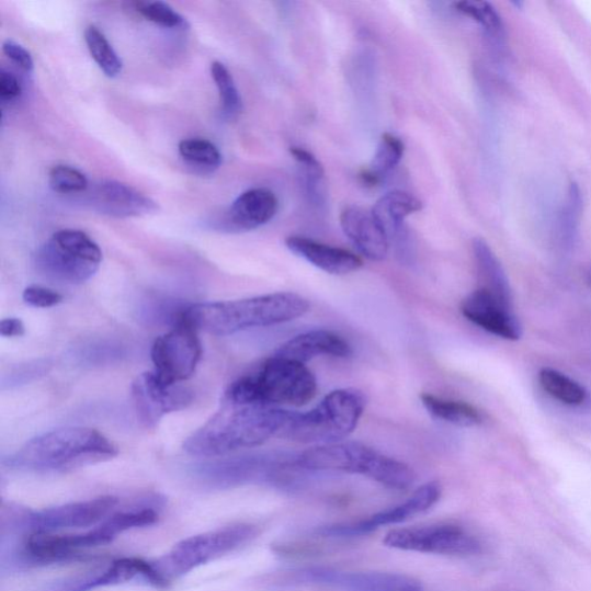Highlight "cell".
Wrapping results in <instances>:
<instances>
[{"instance_id": "2e32d148", "label": "cell", "mask_w": 591, "mask_h": 591, "mask_svg": "<svg viewBox=\"0 0 591 591\" xmlns=\"http://www.w3.org/2000/svg\"><path fill=\"white\" fill-rule=\"evenodd\" d=\"M279 211V201L269 189H252L240 194L223 217V229L243 232L265 226Z\"/></svg>"}, {"instance_id": "603a6c76", "label": "cell", "mask_w": 591, "mask_h": 591, "mask_svg": "<svg viewBox=\"0 0 591 591\" xmlns=\"http://www.w3.org/2000/svg\"><path fill=\"white\" fill-rule=\"evenodd\" d=\"M422 209L423 203L419 198L408 192L397 190L382 196L372 212L389 239L393 236L402 239L406 218Z\"/></svg>"}, {"instance_id": "d4e9b609", "label": "cell", "mask_w": 591, "mask_h": 591, "mask_svg": "<svg viewBox=\"0 0 591 591\" xmlns=\"http://www.w3.org/2000/svg\"><path fill=\"white\" fill-rule=\"evenodd\" d=\"M420 398L436 420L463 428L478 427L485 422L484 413L467 402L437 398L430 393H423Z\"/></svg>"}, {"instance_id": "8992f818", "label": "cell", "mask_w": 591, "mask_h": 591, "mask_svg": "<svg viewBox=\"0 0 591 591\" xmlns=\"http://www.w3.org/2000/svg\"><path fill=\"white\" fill-rule=\"evenodd\" d=\"M366 398L360 389L341 388L328 394L308 412H295L280 436L302 444L330 445L352 434L364 413Z\"/></svg>"}, {"instance_id": "e575fe53", "label": "cell", "mask_w": 591, "mask_h": 591, "mask_svg": "<svg viewBox=\"0 0 591 591\" xmlns=\"http://www.w3.org/2000/svg\"><path fill=\"white\" fill-rule=\"evenodd\" d=\"M211 73L218 93H220L224 113L228 117H236L242 112V99H240L232 76L220 61H214L212 64Z\"/></svg>"}, {"instance_id": "6da1fadb", "label": "cell", "mask_w": 591, "mask_h": 591, "mask_svg": "<svg viewBox=\"0 0 591 591\" xmlns=\"http://www.w3.org/2000/svg\"><path fill=\"white\" fill-rule=\"evenodd\" d=\"M294 413L279 407L224 400L221 408L187 437L183 448L192 456L216 457L258 447L280 435Z\"/></svg>"}, {"instance_id": "74e56055", "label": "cell", "mask_w": 591, "mask_h": 591, "mask_svg": "<svg viewBox=\"0 0 591 591\" xmlns=\"http://www.w3.org/2000/svg\"><path fill=\"white\" fill-rule=\"evenodd\" d=\"M23 298L26 304L38 309H49L62 302V296L49 288L31 286L25 289Z\"/></svg>"}, {"instance_id": "7402d4cb", "label": "cell", "mask_w": 591, "mask_h": 591, "mask_svg": "<svg viewBox=\"0 0 591 591\" xmlns=\"http://www.w3.org/2000/svg\"><path fill=\"white\" fill-rule=\"evenodd\" d=\"M137 579H141L147 584L159 589L169 587L152 562L139 558H122L109 566L101 576L78 586L73 591H90L98 588L120 586Z\"/></svg>"}, {"instance_id": "d590c367", "label": "cell", "mask_w": 591, "mask_h": 591, "mask_svg": "<svg viewBox=\"0 0 591 591\" xmlns=\"http://www.w3.org/2000/svg\"><path fill=\"white\" fill-rule=\"evenodd\" d=\"M49 185L57 193H80L89 189V180L78 169L69 166H56L50 170Z\"/></svg>"}, {"instance_id": "5b68a950", "label": "cell", "mask_w": 591, "mask_h": 591, "mask_svg": "<svg viewBox=\"0 0 591 591\" xmlns=\"http://www.w3.org/2000/svg\"><path fill=\"white\" fill-rule=\"evenodd\" d=\"M293 466L310 471L357 474L396 490L409 489L414 481V474L408 465L375 448L354 442L310 448L295 456Z\"/></svg>"}, {"instance_id": "7a4b0ae2", "label": "cell", "mask_w": 591, "mask_h": 591, "mask_svg": "<svg viewBox=\"0 0 591 591\" xmlns=\"http://www.w3.org/2000/svg\"><path fill=\"white\" fill-rule=\"evenodd\" d=\"M310 310L308 299L295 293H275L251 298L191 305L179 317L195 330L216 337L231 336L288 322Z\"/></svg>"}, {"instance_id": "8d00e7d4", "label": "cell", "mask_w": 591, "mask_h": 591, "mask_svg": "<svg viewBox=\"0 0 591 591\" xmlns=\"http://www.w3.org/2000/svg\"><path fill=\"white\" fill-rule=\"evenodd\" d=\"M136 10L151 23L166 29H178L185 24L184 18L163 2H140L136 4Z\"/></svg>"}, {"instance_id": "9c48e42d", "label": "cell", "mask_w": 591, "mask_h": 591, "mask_svg": "<svg viewBox=\"0 0 591 591\" xmlns=\"http://www.w3.org/2000/svg\"><path fill=\"white\" fill-rule=\"evenodd\" d=\"M384 544L402 552L445 556H474L481 552L480 541L454 523L394 530L387 533Z\"/></svg>"}, {"instance_id": "83f0119b", "label": "cell", "mask_w": 591, "mask_h": 591, "mask_svg": "<svg viewBox=\"0 0 591 591\" xmlns=\"http://www.w3.org/2000/svg\"><path fill=\"white\" fill-rule=\"evenodd\" d=\"M538 380L543 389L550 397L567 406H581L587 400V390L582 385L561 372L544 367L541 370Z\"/></svg>"}, {"instance_id": "b9f144b4", "label": "cell", "mask_w": 591, "mask_h": 591, "mask_svg": "<svg viewBox=\"0 0 591 591\" xmlns=\"http://www.w3.org/2000/svg\"><path fill=\"white\" fill-rule=\"evenodd\" d=\"M587 276H588V282H589V284L591 286V269L588 271Z\"/></svg>"}, {"instance_id": "3957f363", "label": "cell", "mask_w": 591, "mask_h": 591, "mask_svg": "<svg viewBox=\"0 0 591 591\" xmlns=\"http://www.w3.org/2000/svg\"><path fill=\"white\" fill-rule=\"evenodd\" d=\"M117 455L118 447L98 430L71 427L34 437L9 458V466L67 473L109 462Z\"/></svg>"}, {"instance_id": "4dcf8cb0", "label": "cell", "mask_w": 591, "mask_h": 591, "mask_svg": "<svg viewBox=\"0 0 591 591\" xmlns=\"http://www.w3.org/2000/svg\"><path fill=\"white\" fill-rule=\"evenodd\" d=\"M84 39L104 75L109 78L117 77L122 72L123 62L103 33L95 26H90L84 32Z\"/></svg>"}, {"instance_id": "f546056e", "label": "cell", "mask_w": 591, "mask_h": 591, "mask_svg": "<svg viewBox=\"0 0 591 591\" xmlns=\"http://www.w3.org/2000/svg\"><path fill=\"white\" fill-rule=\"evenodd\" d=\"M291 155L300 169V178L306 194H308L310 200L316 204L321 203L325 196V171L321 163L312 155V152L300 147H292Z\"/></svg>"}, {"instance_id": "f1b7e54d", "label": "cell", "mask_w": 591, "mask_h": 591, "mask_svg": "<svg viewBox=\"0 0 591 591\" xmlns=\"http://www.w3.org/2000/svg\"><path fill=\"white\" fill-rule=\"evenodd\" d=\"M583 214V195L577 183L568 186L566 198L558 216V231L561 242L572 247L579 236Z\"/></svg>"}, {"instance_id": "60d3db41", "label": "cell", "mask_w": 591, "mask_h": 591, "mask_svg": "<svg viewBox=\"0 0 591 591\" xmlns=\"http://www.w3.org/2000/svg\"><path fill=\"white\" fill-rule=\"evenodd\" d=\"M0 336L3 338H20L25 336V325L18 318L3 319L0 322Z\"/></svg>"}, {"instance_id": "ac0fdd59", "label": "cell", "mask_w": 591, "mask_h": 591, "mask_svg": "<svg viewBox=\"0 0 591 591\" xmlns=\"http://www.w3.org/2000/svg\"><path fill=\"white\" fill-rule=\"evenodd\" d=\"M35 264L47 277L70 284L91 280L100 269V265L60 248L53 239L37 250Z\"/></svg>"}, {"instance_id": "52a82bcc", "label": "cell", "mask_w": 591, "mask_h": 591, "mask_svg": "<svg viewBox=\"0 0 591 591\" xmlns=\"http://www.w3.org/2000/svg\"><path fill=\"white\" fill-rule=\"evenodd\" d=\"M120 500L113 496L65 503V505L31 511L26 508L3 503L2 531L30 533L93 527L111 516Z\"/></svg>"}, {"instance_id": "4fadbf2b", "label": "cell", "mask_w": 591, "mask_h": 591, "mask_svg": "<svg viewBox=\"0 0 591 591\" xmlns=\"http://www.w3.org/2000/svg\"><path fill=\"white\" fill-rule=\"evenodd\" d=\"M133 400L140 423L155 429L164 416L191 406L194 394L181 384H163L155 372H145L133 384Z\"/></svg>"}, {"instance_id": "ffe728a7", "label": "cell", "mask_w": 591, "mask_h": 591, "mask_svg": "<svg viewBox=\"0 0 591 591\" xmlns=\"http://www.w3.org/2000/svg\"><path fill=\"white\" fill-rule=\"evenodd\" d=\"M286 246L293 253L328 274L345 275L363 266V260L357 254L310 238L291 236L286 239Z\"/></svg>"}, {"instance_id": "d6a6232c", "label": "cell", "mask_w": 591, "mask_h": 591, "mask_svg": "<svg viewBox=\"0 0 591 591\" xmlns=\"http://www.w3.org/2000/svg\"><path fill=\"white\" fill-rule=\"evenodd\" d=\"M179 150L183 160L196 168L214 171L223 163L220 150L206 139L183 140L180 143Z\"/></svg>"}, {"instance_id": "30bf717a", "label": "cell", "mask_w": 591, "mask_h": 591, "mask_svg": "<svg viewBox=\"0 0 591 591\" xmlns=\"http://www.w3.org/2000/svg\"><path fill=\"white\" fill-rule=\"evenodd\" d=\"M200 331L178 318L171 331L159 337L151 346L155 374L166 385L189 380L203 356Z\"/></svg>"}, {"instance_id": "277c9868", "label": "cell", "mask_w": 591, "mask_h": 591, "mask_svg": "<svg viewBox=\"0 0 591 591\" xmlns=\"http://www.w3.org/2000/svg\"><path fill=\"white\" fill-rule=\"evenodd\" d=\"M318 384L303 363L273 355L253 372L232 383L225 400L239 405L303 407L312 401Z\"/></svg>"}, {"instance_id": "cb8c5ba5", "label": "cell", "mask_w": 591, "mask_h": 591, "mask_svg": "<svg viewBox=\"0 0 591 591\" xmlns=\"http://www.w3.org/2000/svg\"><path fill=\"white\" fill-rule=\"evenodd\" d=\"M473 253L476 262L480 287L486 288L512 306V289L505 270L485 239L475 238Z\"/></svg>"}, {"instance_id": "ba28073f", "label": "cell", "mask_w": 591, "mask_h": 591, "mask_svg": "<svg viewBox=\"0 0 591 591\" xmlns=\"http://www.w3.org/2000/svg\"><path fill=\"white\" fill-rule=\"evenodd\" d=\"M258 529L253 524L237 523L220 530L187 537L156 562H152L162 579L170 584L194 569L221 558L255 538Z\"/></svg>"}, {"instance_id": "484cf974", "label": "cell", "mask_w": 591, "mask_h": 591, "mask_svg": "<svg viewBox=\"0 0 591 591\" xmlns=\"http://www.w3.org/2000/svg\"><path fill=\"white\" fill-rule=\"evenodd\" d=\"M159 521V512L152 508H135L126 511L114 512L103 522L98 524L100 532L111 543L120 535L138 529L149 527Z\"/></svg>"}, {"instance_id": "5bb4252c", "label": "cell", "mask_w": 591, "mask_h": 591, "mask_svg": "<svg viewBox=\"0 0 591 591\" xmlns=\"http://www.w3.org/2000/svg\"><path fill=\"white\" fill-rule=\"evenodd\" d=\"M463 315L487 332L509 341H518L523 334L519 318L512 306L503 303L486 288L479 287L462 304Z\"/></svg>"}, {"instance_id": "1f68e13d", "label": "cell", "mask_w": 591, "mask_h": 591, "mask_svg": "<svg viewBox=\"0 0 591 591\" xmlns=\"http://www.w3.org/2000/svg\"><path fill=\"white\" fill-rule=\"evenodd\" d=\"M454 9L484 27L490 35L502 39L505 37V26L495 7L488 2H475V0H464L453 4Z\"/></svg>"}, {"instance_id": "e0dca14e", "label": "cell", "mask_w": 591, "mask_h": 591, "mask_svg": "<svg viewBox=\"0 0 591 591\" xmlns=\"http://www.w3.org/2000/svg\"><path fill=\"white\" fill-rule=\"evenodd\" d=\"M94 207L115 217H138L159 212L155 201L134 187L115 181L100 183L93 194Z\"/></svg>"}, {"instance_id": "44dd1931", "label": "cell", "mask_w": 591, "mask_h": 591, "mask_svg": "<svg viewBox=\"0 0 591 591\" xmlns=\"http://www.w3.org/2000/svg\"><path fill=\"white\" fill-rule=\"evenodd\" d=\"M353 354L352 346L340 336L330 331H311L282 344L275 355L306 363L320 356L346 359Z\"/></svg>"}, {"instance_id": "7c38bea8", "label": "cell", "mask_w": 591, "mask_h": 591, "mask_svg": "<svg viewBox=\"0 0 591 591\" xmlns=\"http://www.w3.org/2000/svg\"><path fill=\"white\" fill-rule=\"evenodd\" d=\"M296 583L320 584L342 591H423L411 577L386 572H342L327 567H309L292 573Z\"/></svg>"}, {"instance_id": "f35d334b", "label": "cell", "mask_w": 591, "mask_h": 591, "mask_svg": "<svg viewBox=\"0 0 591 591\" xmlns=\"http://www.w3.org/2000/svg\"><path fill=\"white\" fill-rule=\"evenodd\" d=\"M3 52L20 69L26 72L34 70V60L32 55L13 41H7L3 45Z\"/></svg>"}, {"instance_id": "d6986e66", "label": "cell", "mask_w": 591, "mask_h": 591, "mask_svg": "<svg viewBox=\"0 0 591 591\" xmlns=\"http://www.w3.org/2000/svg\"><path fill=\"white\" fill-rule=\"evenodd\" d=\"M82 552L79 534L35 532L25 537L21 557L29 564L52 565L78 560L82 557Z\"/></svg>"}, {"instance_id": "9a60e30c", "label": "cell", "mask_w": 591, "mask_h": 591, "mask_svg": "<svg viewBox=\"0 0 591 591\" xmlns=\"http://www.w3.org/2000/svg\"><path fill=\"white\" fill-rule=\"evenodd\" d=\"M340 223L344 235L363 257L372 261L386 259L389 237L374 212L348 206L341 213Z\"/></svg>"}, {"instance_id": "4316f807", "label": "cell", "mask_w": 591, "mask_h": 591, "mask_svg": "<svg viewBox=\"0 0 591 591\" xmlns=\"http://www.w3.org/2000/svg\"><path fill=\"white\" fill-rule=\"evenodd\" d=\"M405 155L404 141L390 134L383 135L375 159L371 168L362 173V180L367 185H377L385 174L396 168Z\"/></svg>"}, {"instance_id": "8fae6325", "label": "cell", "mask_w": 591, "mask_h": 591, "mask_svg": "<svg viewBox=\"0 0 591 591\" xmlns=\"http://www.w3.org/2000/svg\"><path fill=\"white\" fill-rule=\"evenodd\" d=\"M442 487L437 481H430L416 490L410 498L398 507L385 510L366 519L323 525L316 534L321 537L349 538L375 532L384 525L401 523L414 515L427 512L441 499Z\"/></svg>"}, {"instance_id": "ab89813d", "label": "cell", "mask_w": 591, "mask_h": 591, "mask_svg": "<svg viewBox=\"0 0 591 591\" xmlns=\"http://www.w3.org/2000/svg\"><path fill=\"white\" fill-rule=\"evenodd\" d=\"M21 92H23V89H21L18 78L2 70L0 72V100L3 102L13 101L21 95Z\"/></svg>"}, {"instance_id": "836d02e7", "label": "cell", "mask_w": 591, "mask_h": 591, "mask_svg": "<svg viewBox=\"0 0 591 591\" xmlns=\"http://www.w3.org/2000/svg\"><path fill=\"white\" fill-rule=\"evenodd\" d=\"M52 239L60 248L91 261L93 264L101 265L103 255L100 247L83 231L73 229L59 230Z\"/></svg>"}]
</instances>
